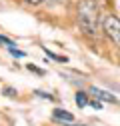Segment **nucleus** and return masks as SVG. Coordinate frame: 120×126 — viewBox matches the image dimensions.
<instances>
[{"mask_svg":"<svg viewBox=\"0 0 120 126\" xmlns=\"http://www.w3.org/2000/svg\"><path fill=\"white\" fill-rule=\"evenodd\" d=\"M90 92H92L94 96H96V100H106V102H116V98L112 96L110 92H106V90H100V88H92Z\"/></svg>","mask_w":120,"mask_h":126,"instance_id":"4","label":"nucleus"},{"mask_svg":"<svg viewBox=\"0 0 120 126\" xmlns=\"http://www.w3.org/2000/svg\"><path fill=\"white\" fill-rule=\"evenodd\" d=\"M46 54H48L50 58H54V60H58V62H66V58H64V56H58V54H54V52H48V50H46Z\"/></svg>","mask_w":120,"mask_h":126,"instance_id":"7","label":"nucleus"},{"mask_svg":"<svg viewBox=\"0 0 120 126\" xmlns=\"http://www.w3.org/2000/svg\"><path fill=\"white\" fill-rule=\"evenodd\" d=\"M76 104H78L80 108L88 104V98H86V94H84V92H78V94H76Z\"/></svg>","mask_w":120,"mask_h":126,"instance_id":"5","label":"nucleus"},{"mask_svg":"<svg viewBox=\"0 0 120 126\" xmlns=\"http://www.w3.org/2000/svg\"><path fill=\"white\" fill-rule=\"evenodd\" d=\"M102 30L116 46H120V18H116L114 14H108L102 20Z\"/></svg>","mask_w":120,"mask_h":126,"instance_id":"2","label":"nucleus"},{"mask_svg":"<svg viewBox=\"0 0 120 126\" xmlns=\"http://www.w3.org/2000/svg\"><path fill=\"white\" fill-rule=\"evenodd\" d=\"M8 50H10V54H12V56H18V58H22V56H24V52H22V50H16L14 46H10Z\"/></svg>","mask_w":120,"mask_h":126,"instance_id":"6","label":"nucleus"},{"mask_svg":"<svg viewBox=\"0 0 120 126\" xmlns=\"http://www.w3.org/2000/svg\"><path fill=\"white\" fill-rule=\"evenodd\" d=\"M52 118L54 120H60V122H74V116L70 112H66V110H60V108H56L54 112H52Z\"/></svg>","mask_w":120,"mask_h":126,"instance_id":"3","label":"nucleus"},{"mask_svg":"<svg viewBox=\"0 0 120 126\" xmlns=\"http://www.w3.org/2000/svg\"><path fill=\"white\" fill-rule=\"evenodd\" d=\"M78 24L82 32L88 36H94L98 32L100 24V8L96 0H80L78 2Z\"/></svg>","mask_w":120,"mask_h":126,"instance_id":"1","label":"nucleus"},{"mask_svg":"<svg viewBox=\"0 0 120 126\" xmlns=\"http://www.w3.org/2000/svg\"><path fill=\"white\" fill-rule=\"evenodd\" d=\"M42 2H44V0H26V4H32V6H38Z\"/></svg>","mask_w":120,"mask_h":126,"instance_id":"12","label":"nucleus"},{"mask_svg":"<svg viewBox=\"0 0 120 126\" xmlns=\"http://www.w3.org/2000/svg\"><path fill=\"white\" fill-rule=\"evenodd\" d=\"M4 92H6V96H14V94H16V90H12V88H6Z\"/></svg>","mask_w":120,"mask_h":126,"instance_id":"13","label":"nucleus"},{"mask_svg":"<svg viewBox=\"0 0 120 126\" xmlns=\"http://www.w3.org/2000/svg\"><path fill=\"white\" fill-rule=\"evenodd\" d=\"M90 106L96 108V110H100V108H102V102H100V100H92V102H90Z\"/></svg>","mask_w":120,"mask_h":126,"instance_id":"10","label":"nucleus"},{"mask_svg":"<svg viewBox=\"0 0 120 126\" xmlns=\"http://www.w3.org/2000/svg\"><path fill=\"white\" fill-rule=\"evenodd\" d=\"M54 2H64V0H54Z\"/></svg>","mask_w":120,"mask_h":126,"instance_id":"14","label":"nucleus"},{"mask_svg":"<svg viewBox=\"0 0 120 126\" xmlns=\"http://www.w3.org/2000/svg\"><path fill=\"white\" fill-rule=\"evenodd\" d=\"M0 44H6L8 48H10V46H14V42H12L10 38H6V36H0Z\"/></svg>","mask_w":120,"mask_h":126,"instance_id":"8","label":"nucleus"},{"mask_svg":"<svg viewBox=\"0 0 120 126\" xmlns=\"http://www.w3.org/2000/svg\"><path fill=\"white\" fill-rule=\"evenodd\" d=\"M36 94H38L40 98H48V100H54V96H52V94H46V92H42V90H36Z\"/></svg>","mask_w":120,"mask_h":126,"instance_id":"9","label":"nucleus"},{"mask_svg":"<svg viewBox=\"0 0 120 126\" xmlns=\"http://www.w3.org/2000/svg\"><path fill=\"white\" fill-rule=\"evenodd\" d=\"M28 70H32V72H36V74H44V70H40V68H36V66H32V64H28Z\"/></svg>","mask_w":120,"mask_h":126,"instance_id":"11","label":"nucleus"}]
</instances>
